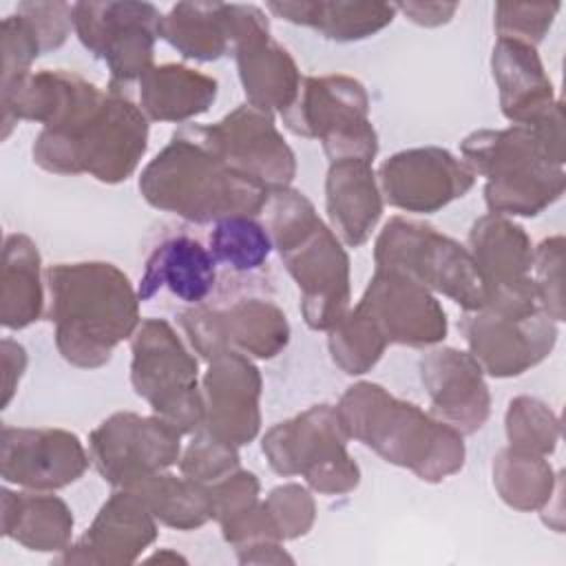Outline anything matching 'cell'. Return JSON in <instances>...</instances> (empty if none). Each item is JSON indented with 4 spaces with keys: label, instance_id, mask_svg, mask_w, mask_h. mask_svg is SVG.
Returning a JSON list of instances; mask_svg holds the SVG:
<instances>
[{
    "label": "cell",
    "instance_id": "7",
    "mask_svg": "<svg viewBox=\"0 0 566 566\" xmlns=\"http://www.w3.org/2000/svg\"><path fill=\"white\" fill-rule=\"evenodd\" d=\"M347 440L336 405L318 402L270 427L261 451L274 473L301 475L323 495H345L360 484V467L349 455Z\"/></svg>",
    "mask_w": 566,
    "mask_h": 566
},
{
    "label": "cell",
    "instance_id": "33",
    "mask_svg": "<svg viewBox=\"0 0 566 566\" xmlns=\"http://www.w3.org/2000/svg\"><path fill=\"white\" fill-rule=\"evenodd\" d=\"M493 486L500 500L520 511H542L562 491V473H555L546 455L522 453L504 447L491 467Z\"/></svg>",
    "mask_w": 566,
    "mask_h": 566
},
{
    "label": "cell",
    "instance_id": "26",
    "mask_svg": "<svg viewBox=\"0 0 566 566\" xmlns=\"http://www.w3.org/2000/svg\"><path fill=\"white\" fill-rule=\"evenodd\" d=\"M491 73L500 111L511 124H535L559 102L533 44L497 38L491 53Z\"/></svg>",
    "mask_w": 566,
    "mask_h": 566
},
{
    "label": "cell",
    "instance_id": "17",
    "mask_svg": "<svg viewBox=\"0 0 566 566\" xmlns=\"http://www.w3.org/2000/svg\"><path fill=\"white\" fill-rule=\"evenodd\" d=\"M232 55L250 106L283 115L298 97L303 75L290 51L272 38L270 20L256 4L232 2Z\"/></svg>",
    "mask_w": 566,
    "mask_h": 566
},
{
    "label": "cell",
    "instance_id": "44",
    "mask_svg": "<svg viewBox=\"0 0 566 566\" xmlns=\"http://www.w3.org/2000/svg\"><path fill=\"white\" fill-rule=\"evenodd\" d=\"M0 349H2V371H4L2 374V409H4L9 407L18 389V382L27 369V349L9 336L2 338Z\"/></svg>",
    "mask_w": 566,
    "mask_h": 566
},
{
    "label": "cell",
    "instance_id": "27",
    "mask_svg": "<svg viewBox=\"0 0 566 566\" xmlns=\"http://www.w3.org/2000/svg\"><path fill=\"white\" fill-rule=\"evenodd\" d=\"M75 517L53 491H0L2 535L35 553H62L73 542Z\"/></svg>",
    "mask_w": 566,
    "mask_h": 566
},
{
    "label": "cell",
    "instance_id": "46",
    "mask_svg": "<svg viewBox=\"0 0 566 566\" xmlns=\"http://www.w3.org/2000/svg\"><path fill=\"white\" fill-rule=\"evenodd\" d=\"M237 559L241 564H292V555L285 553L283 542L259 539L243 546H237Z\"/></svg>",
    "mask_w": 566,
    "mask_h": 566
},
{
    "label": "cell",
    "instance_id": "32",
    "mask_svg": "<svg viewBox=\"0 0 566 566\" xmlns=\"http://www.w3.org/2000/svg\"><path fill=\"white\" fill-rule=\"evenodd\" d=\"M208 250L219 270L230 274L232 283L250 285L265 292V265L274 250L272 237L254 217H226L212 223Z\"/></svg>",
    "mask_w": 566,
    "mask_h": 566
},
{
    "label": "cell",
    "instance_id": "25",
    "mask_svg": "<svg viewBox=\"0 0 566 566\" xmlns=\"http://www.w3.org/2000/svg\"><path fill=\"white\" fill-rule=\"evenodd\" d=\"M382 208L385 199L371 161L354 157L329 161L325 175L327 226L345 248H360L369 241Z\"/></svg>",
    "mask_w": 566,
    "mask_h": 566
},
{
    "label": "cell",
    "instance_id": "47",
    "mask_svg": "<svg viewBox=\"0 0 566 566\" xmlns=\"http://www.w3.org/2000/svg\"><path fill=\"white\" fill-rule=\"evenodd\" d=\"M146 562H159V564H164V562H181V564H186V557H181L179 553H175L170 548H161V551L153 553L150 557H146Z\"/></svg>",
    "mask_w": 566,
    "mask_h": 566
},
{
    "label": "cell",
    "instance_id": "20",
    "mask_svg": "<svg viewBox=\"0 0 566 566\" xmlns=\"http://www.w3.org/2000/svg\"><path fill=\"white\" fill-rule=\"evenodd\" d=\"M91 464L82 440L60 427H2L0 475L29 491H57L77 482Z\"/></svg>",
    "mask_w": 566,
    "mask_h": 566
},
{
    "label": "cell",
    "instance_id": "24",
    "mask_svg": "<svg viewBox=\"0 0 566 566\" xmlns=\"http://www.w3.org/2000/svg\"><path fill=\"white\" fill-rule=\"evenodd\" d=\"M221 281L223 276L208 245L190 232H175L161 239L146 256L137 296L146 303L166 290L184 305L197 307L217 298Z\"/></svg>",
    "mask_w": 566,
    "mask_h": 566
},
{
    "label": "cell",
    "instance_id": "19",
    "mask_svg": "<svg viewBox=\"0 0 566 566\" xmlns=\"http://www.w3.org/2000/svg\"><path fill=\"white\" fill-rule=\"evenodd\" d=\"M382 199L405 212L433 214L462 199L475 184V172L442 146L405 148L387 157L378 172Z\"/></svg>",
    "mask_w": 566,
    "mask_h": 566
},
{
    "label": "cell",
    "instance_id": "30",
    "mask_svg": "<svg viewBox=\"0 0 566 566\" xmlns=\"http://www.w3.org/2000/svg\"><path fill=\"white\" fill-rule=\"evenodd\" d=\"M265 9L296 27H307L334 42H358L376 35L396 18V7L387 2L345 0H301L268 2Z\"/></svg>",
    "mask_w": 566,
    "mask_h": 566
},
{
    "label": "cell",
    "instance_id": "36",
    "mask_svg": "<svg viewBox=\"0 0 566 566\" xmlns=\"http://www.w3.org/2000/svg\"><path fill=\"white\" fill-rule=\"evenodd\" d=\"M504 429L511 449L546 458L557 449L562 433L557 413L533 396H517L509 402Z\"/></svg>",
    "mask_w": 566,
    "mask_h": 566
},
{
    "label": "cell",
    "instance_id": "14",
    "mask_svg": "<svg viewBox=\"0 0 566 566\" xmlns=\"http://www.w3.org/2000/svg\"><path fill=\"white\" fill-rule=\"evenodd\" d=\"M460 332L469 354L493 378H515L551 356L557 323L542 310L511 312L480 307L464 312Z\"/></svg>",
    "mask_w": 566,
    "mask_h": 566
},
{
    "label": "cell",
    "instance_id": "21",
    "mask_svg": "<svg viewBox=\"0 0 566 566\" xmlns=\"http://www.w3.org/2000/svg\"><path fill=\"white\" fill-rule=\"evenodd\" d=\"M206 363L201 376L203 424L199 429L234 447L250 444L261 431L263 378L259 367L234 349L219 352Z\"/></svg>",
    "mask_w": 566,
    "mask_h": 566
},
{
    "label": "cell",
    "instance_id": "43",
    "mask_svg": "<svg viewBox=\"0 0 566 566\" xmlns=\"http://www.w3.org/2000/svg\"><path fill=\"white\" fill-rule=\"evenodd\" d=\"M35 27L44 53L60 49L73 31V4L66 2H20L15 7Z\"/></svg>",
    "mask_w": 566,
    "mask_h": 566
},
{
    "label": "cell",
    "instance_id": "37",
    "mask_svg": "<svg viewBox=\"0 0 566 566\" xmlns=\"http://www.w3.org/2000/svg\"><path fill=\"white\" fill-rule=\"evenodd\" d=\"M0 99H7L31 75V64L44 53L42 40L22 11L2 18L0 27Z\"/></svg>",
    "mask_w": 566,
    "mask_h": 566
},
{
    "label": "cell",
    "instance_id": "8",
    "mask_svg": "<svg viewBox=\"0 0 566 566\" xmlns=\"http://www.w3.org/2000/svg\"><path fill=\"white\" fill-rule=\"evenodd\" d=\"M130 385L184 436L203 424L199 363L166 318H144L130 338Z\"/></svg>",
    "mask_w": 566,
    "mask_h": 566
},
{
    "label": "cell",
    "instance_id": "38",
    "mask_svg": "<svg viewBox=\"0 0 566 566\" xmlns=\"http://www.w3.org/2000/svg\"><path fill=\"white\" fill-rule=\"evenodd\" d=\"M261 504L281 542L307 535L316 522L314 495L307 486L296 482L274 486Z\"/></svg>",
    "mask_w": 566,
    "mask_h": 566
},
{
    "label": "cell",
    "instance_id": "9",
    "mask_svg": "<svg viewBox=\"0 0 566 566\" xmlns=\"http://www.w3.org/2000/svg\"><path fill=\"white\" fill-rule=\"evenodd\" d=\"M374 263L409 274L464 312L486 303V287L469 250L424 221L391 217L376 237Z\"/></svg>",
    "mask_w": 566,
    "mask_h": 566
},
{
    "label": "cell",
    "instance_id": "34",
    "mask_svg": "<svg viewBox=\"0 0 566 566\" xmlns=\"http://www.w3.org/2000/svg\"><path fill=\"white\" fill-rule=\"evenodd\" d=\"M155 520L168 528L195 531L214 517L210 486L184 473L159 471L133 486Z\"/></svg>",
    "mask_w": 566,
    "mask_h": 566
},
{
    "label": "cell",
    "instance_id": "29",
    "mask_svg": "<svg viewBox=\"0 0 566 566\" xmlns=\"http://www.w3.org/2000/svg\"><path fill=\"white\" fill-rule=\"evenodd\" d=\"M42 256L35 241L27 234L13 232L2 243L0 265V325L20 332L46 312Z\"/></svg>",
    "mask_w": 566,
    "mask_h": 566
},
{
    "label": "cell",
    "instance_id": "12",
    "mask_svg": "<svg viewBox=\"0 0 566 566\" xmlns=\"http://www.w3.org/2000/svg\"><path fill=\"white\" fill-rule=\"evenodd\" d=\"M177 323L192 352L203 360L226 349L270 360L287 347L292 334L285 312L261 294L184 307L177 312Z\"/></svg>",
    "mask_w": 566,
    "mask_h": 566
},
{
    "label": "cell",
    "instance_id": "39",
    "mask_svg": "<svg viewBox=\"0 0 566 566\" xmlns=\"http://www.w3.org/2000/svg\"><path fill=\"white\" fill-rule=\"evenodd\" d=\"M177 464L179 473L210 486L221 478L230 475L232 471L241 469V458L239 447L214 438L206 429H197L188 447L181 451Z\"/></svg>",
    "mask_w": 566,
    "mask_h": 566
},
{
    "label": "cell",
    "instance_id": "40",
    "mask_svg": "<svg viewBox=\"0 0 566 566\" xmlns=\"http://www.w3.org/2000/svg\"><path fill=\"white\" fill-rule=\"evenodd\" d=\"M261 484L259 478L248 469H237L219 482L210 484L214 522L221 526V535L230 533L237 524H241L248 515L256 511Z\"/></svg>",
    "mask_w": 566,
    "mask_h": 566
},
{
    "label": "cell",
    "instance_id": "2",
    "mask_svg": "<svg viewBox=\"0 0 566 566\" xmlns=\"http://www.w3.org/2000/svg\"><path fill=\"white\" fill-rule=\"evenodd\" d=\"M460 153L475 177H484L489 212L537 217L559 201L566 188L562 102L535 124L473 130L462 139Z\"/></svg>",
    "mask_w": 566,
    "mask_h": 566
},
{
    "label": "cell",
    "instance_id": "3",
    "mask_svg": "<svg viewBox=\"0 0 566 566\" xmlns=\"http://www.w3.org/2000/svg\"><path fill=\"white\" fill-rule=\"evenodd\" d=\"M46 312L60 356L80 369L111 363L139 327V296L128 274L108 261L55 263L44 270Z\"/></svg>",
    "mask_w": 566,
    "mask_h": 566
},
{
    "label": "cell",
    "instance_id": "41",
    "mask_svg": "<svg viewBox=\"0 0 566 566\" xmlns=\"http://www.w3.org/2000/svg\"><path fill=\"white\" fill-rule=\"evenodd\" d=\"M559 2H497L493 27L497 38H511L537 46L555 22Z\"/></svg>",
    "mask_w": 566,
    "mask_h": 566
},
{
    "label": "cell",
    "instance_id": "10",
    "mask_svg": "<svg viewBox=\"0 0 566 566\" xmlns=\"http://www.w3.org/2000/svg\"><path fill=\"white\" fill-rule=\"evenodd\" d=\"M285 128L318 139L329 161L378 155V133L369 119V95L352 75H307L296 102L281 115Z\"/></svg>",
    "mask_w": 566,
    "mask_h": 566
},
{
    "label": "cell",
    "instance_id": "15",
    "mask_svg": "<svg viewBox=\"0 0 566 566\" xmlns=\"http://www.w3.org/2000/svg\"><path fill=\"white\" fill-rule=\"evenodd\" d=\"M190 126L201 144L219 159L237 172L259 181L270 192L292 186L296 177V157L276 128L274 115L245 102L214 124L190 122Z\"/></svg>",
    "mask_w": 566,
    "mask_h": 566
},
{
    "label": "cell",
    "instance_id": "28",
    "mask_svg": "<svg viewBox=\"0 0 566 566\" xmlns=\"http://www.w3.org/2000/svg\"><path fill=\"white\" fill-rule=\"evenodd\" d=\"M139 108L148 122L188 124L203 115L219 95L212 75L179 62L150 66L137 82Z\"/></svg>",
    "mask_w": 566,
    "mask_h": 566
},
{
    "label": "cell",
    "instance_id": "6",
    "mask_svg": "<svg viewBox=\"0 0 566 566\" xmlns=\"http://www.w3.org/2000/svg\"><path fill=\"white\" fill-rule=\"evenodd\" d=\"M263 210L272 245L298 287L305 325L329 332L349 312L352 301L349 254L343 241L292 186L272 190Z\"/></svg>",
    "mask_w": 566,
    "mask_h": 566
},
{
    "label": "cell",
    "instance_id": "16",
    "mask_svg": "<svg viewBox=\"0 0 566 566\" xmlns=\"http://www.w3.org/2000/svg\"><path fill=\"white\" fill-rule=\"evenodd\" d=\"M467 250L486 287L482 307L511 312L542 307L533 283L535 248L520 223L504 214H482L469 230Z\"/></svg>",
    "mask_w": 566,
    "mask_h": 566
},
{
    "label": "cell",
    "instance_id": "5",
    "mask_svg": "<svg viewBox=\"0 0 566 566\" xmlns=\"http://www.w3.org/2000/svg\"><path fill=\"white\" fill-rule=\"evenodd\" d=\"M139 192L148 206L188 223L208 226L226 217H256L270 190L237 172L195 135L190 122L144 166Z\"/></svg>",
    "mask_w": 566,
    "mask_h": 566
},
{
    "label": "cell",
    "instance_id": "45",
    "mask_svg": "<svg viewBox=\"0 0 566 566\" xmlns=\"http://www.w3.org/2000/svg\"><path fill=\"white\" fill-rule=\"evenodd\" d=\"M396 13H405V18L420 27H442L458 11V2H398L394 4Z\"/></svg>",
    "mask_w": 566,
    "mask_h": 566
},
{
    "label": "cell",
    "instance_id": "42",
    "mask_svg": "<svg viewBox=\"0 0 566 566\" xmlns=\"http://www.w3.org/2000/svg\"><path fill=\"white\" fill-rule=\"evenodd\" d=\"M564 237L544 239L533 254V283L544 312L562 323L564 312Z\"/></svg>",
    "mask_w": 566,
    "mask_h": 566
},
{
    "label": "cell",
    "instance_id": "22",
    "mask_svg": "<svg viewBox=\"0 0 566 566\" xmlns=\"http://www.w3.org/2000/svg\"><path fill=\"white\" fill-rule=\"evenodd\" d=\"M157 520L133 489H113L91 526L57 557L60 564L128 566L157 539Z\"/></svg>",
    "mask_w": 566,
    "mask_h": 566
},
{
    "label": "cell",
    "instance_id": "11",
    "mask_svg": "<svg viewBox=\"0 0 566 566\" xmlns=\"http://www.w3.org/2000/svg\"><path fill=\"white\" fill-rule=\"evenodd\" d=\"M164 13L150 2H75L73 31L82 46L111 71V86L128 88L155 66V42Z\"/></svg>",
    "mask_w": 566,
    "mask_h": 566
},
{
    "label": "cell",
    "instance_id": "31",
    "mask_svg": "<svg viewBox=\"0 0 566 566\" xmlns=\"http://www.w3.org/2000/svg\"><path fill=\"white\" fill-rule=\"evenodd\" d=\"M159 38L195 62L232 53V2H177L161 18Z\"/></svg>",
    "mask_w": 566,
    "mask_h": 566
},
{
    "label": "cell",
    "instance_id": "13",
    "mask_svg": "<svg viewBox=\"0 0 566 566\" xmlns=\"http://www.w3.org/2000/svg\"><path fill=\"white\" fill-rule=\"evenodd\" d=\"M181 436L157 413L115 411L91 431L88 455L104 482L113 489H133L179 462Z\"/></svg>",
    "mask_w": 566,
    "mask_h": 566
},
{
    "label": "cell",
    "instance_id": "18",
    "mask_svg": "<svg viewBox=\"0 0 566 566\" xmlns=\"http://www.w3.org/2000/svg\"><path fill=\"white\" fill-rule=\"evenodd\" d=\"M356 307L387 345L436 347L447 338V312L431 290L394 268H376Z\"/></svg>",
    "mask_w": 566,
    "mask_h": 566
},
{
    "label": "cell",
    "instance_id": "23",
    "mask_svg": "<svg viewBox=\"0 0 566 566\" xmlns=\"http://www.w3.org/2000/svg\"><path fill=\"white\" fill-rule=\"evenodd\" d=\"M420 382L424 385L431 413L471 436L491 416V391L480 363L458 347H433L418 360Z\"/></svg>",
    "mask_w": 566,
    "mask_h": 566
},
{
    "label": "cell",
    "instance_id": "35",
    "mask_svg": "<svg viewBox=\"0 0 566 566\" xmlns=\"http://www.w3.org/2000/svg\"><path fill=\"white\" fill-rule=\"evenodd\" d=\"M327 334L332 363L347 376H363L374 369L389 347L374 323L356 305L349 307Z\"/></svg>",
    "mask_w": 566,
    "mask_h": 566
},
{
    "label": "cell",
    "instance_id": "1",
    "mask_svg": "<svg viewBox=\"0 0 566 566\" xmlns=\"http://www.w3.org/2000/svg\"><path fill=\"white\" fill-rule=\"evenodd\" d=\"M18 113L42 124L31 157L53 175H88L115 186L137 170L148 148V119L128 91L111 84L104 91L75 71L31 73Z\"/></svg>",
    "mask_w": 566,
    "mask_h": 566
},
{
    "label": "cell",
    "instance_id": "4",
    "mask_svg": "<svg viewBox=\"0 0 566 566\" xmlns=\"http://www.w3.org/2000/svg\"><path fill=\"white\" fill-rule=\"evenodd\" d=\"M336 411L349 440L365 444L385 462L411 471L422 482L438 484L464 467V436L455 427L378 382L349 385L336 402Z\"/></svg>",
    "mask_w": 566,
    "mask_h": 566
}]
</instances>
